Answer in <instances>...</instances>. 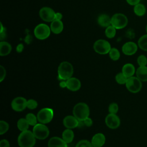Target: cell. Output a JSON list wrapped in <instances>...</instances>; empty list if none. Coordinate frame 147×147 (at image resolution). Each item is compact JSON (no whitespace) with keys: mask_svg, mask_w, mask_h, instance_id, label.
I'll use <instances>...</instances> for the list:
<instances>
[{"mask_svg":"<svg viewBox=\"0 0 147 147\" xmlns=\"http://www.w3.org/2000/svg\"><path fill=\"white\" fill-rule=\"evenodd\" d=\"M109 55L110 59L114 61L118 60L121 56L119 51H118V49L115 48H111L109 53Z\"/></svg>","mask_w":147,"mask_h":147,"instance_id":"cell-27","label":"cell"},{"mask_svg":"<svg viewBox=\"0 0 147 147\" xmlns=\"http://www.w3.org/2000/svg\"><path fill=\"white\" fill-rule=\"evenodd\" d=\"M105 34L109 38H112L116 34V29L111 25L107 26L105 30Z\"/></svg>","mask_w":147,"mask_h":147,"instance_id":"cell-28","label":"cell"},{"mask_svg":"<svg viewBox=\"0 0 147 147\" xmlns=\"http://www.w3.org/2000/svg\"><path fill=\"white\" fill-rule=\"evenodd\" d=\"M133 11L134 14L138 16V17H142L144 16L146 11V9L145 6L141 3H139L135 6H134Z\"/></svg>","mask_w":147,"mask_h":147,"instance_id":"cell-24","label":"cell"},{"mask_svg":"<svg viewBox=\"0 0 147 147\" xmlns=\"http://www.w3.org/2000/svg\"><path fill=\"white\" fill-rule=\"evenodd\" d=\"M24 49V45L22 44H19L16 47V51L18 53H21Z\"/></svg>","mask_w":147,"mask_h":147,"instance_id":"cell-40","label":"cell"},{"mask_svg":"<svg viewBox=\"0 0 147 147\" xmlns=\"http://www.w3.org/2000/svg\"><path fill=\"white\" fill-rule=\"evenodd\" d=\"M66 84L67 89L72 91H77L81 87L80 81L78 79L74 77L67 79L66 80Z\"/></svg>","mask_w":147,"mask_h":147,"instance_id":"cell-15","label":"cell"},{"mask_svg":"<svg viewBox=\"0 0 147 147\" xmlns=\"http://www.w3.org/2000/svg\"><path fill=\"white\" fill-rule=\"evenodd\" d=\"M137 64H138L139 67L146 66V65H147V57L144 55H141L137 57Z\"/></svg>","mask_w":147,"mask_h":147,"instance_id":"cell-32","label":"cell"},{"mask_svg":"<svg viewBox=\"0 0 147 147\" xmlns=\"http://www.w3.org/2000/svg\"><path fill=\"white\" fill-rule=\"evenodd\" d=\"M59 86L61 88H65L67 87V84H66V80H61Z\"/></svg>","mask_w":147,"mask_h":147,"instance_id":"cell-41","label":"cell"},{"mask_svg":"<svg viewBox=\"0 0 147 147\" xmlns=\"http://www.w3.org/2000/svg\"><path fill=\"white\" fill-rule=\"evenodd\" d=\"M12 48L9 42L6 41H1L0 42V55L5 56L8 55L11 51Z\"/></svg>","mask_w":147,"mask_h":147,"instance_id":"cell-21","label":"cell"},{"mask_svg":"<svg viewBox=\"0 0 147 147\" xmlns=\"http://www.w3.org/2000/svg\"><path fill=\"white\" fill-rule=\"evenodd\" d=\"M83 122L84 125L87 127H90L92 125V120L90 117H87Z\"/></svg>","mask_w":147,"mask_h":147,"instance_id":"cell-37","label":"cell"},{"mask_svg":"<svg viewBox=\"0 0 147 147\" xmlns=\"http://www.w3.org/2000/svg\"><path fill=\"white\" fill-rule=\"evenodd\" d=\"M80 122L74 115H67L63 119V123L67 129H72L79 126Z\"/></svg>","mask_w":147,"mask_h":147,"instance_id":"cell-14","label":"cell"},{"mask_svg":"<svg viewBox=\"0 0 147 147\" xmlns=\"http://www.w3.org/2000/svg\"><path fill=\"white\" fill-rule=\"evenodd\" d=\"M105 123L109 128L115 129L120 126L121 120L116 114L109 113L106 117Z\"/></svg>","mask_w":147,"mask_h":147,"instance_id":"cell-12","label":"cell"},{"mask_svg":"<svg viewBox=\"0 0 147 147\" xmlns=\"http://www.w3.org/2000/svg\"><path fill=\"white\" fill-rule=\"evenodd\" d=\"M118 105L117 103L113 102L110 103L109 106L108 110L109 113L111 114H117L118 111Z\"/></svg>","mask_w":147,"mask_h":147,"instance_id":"cell-34","label":"cell"},{"mask_svg":"<svg viewBox=\"0 0 147 147\" xmlns=\"http://www.w3.org/2000/svg\"><path fill=\"white\" fill-rule=\"evenodd\" d=\"M0 147H10V143L8 140L3 139L0 141Z\"/></svg>","mask_w":147,"mask_h":147,"instance_id":"cell-38","label":"cell"},{"mask_svg":"<svg viewBox=\"0 0 147 147\" xmlns=\"http://www.w3.org/2000/svg\"><path fill=\"white\" fill-rule=\"evenodd\" d=\"M73 115L79 121H83L89 117L90 109L88 106L84 102H79L75 105L73 108Z\"/></svg>","mask_w":147,"mask_h":147,"instance_id":"cell-3","label":"cell"},{"mask_svg":"<svg viewBox=\"0 0 147 147\" xmlns=\"http://www.w3.org/2000/svg\"><path fill=\"white\" fill-rule=\"evenodd\" d=\"M36 139L33 132L27 130L21 132L17 142L20 147H33L36 144Z\"/></svg>","mask_w":147,"mask_h":147,"instance_id":"cell-1","label":"cell"},{"mask_svg":"<svg viewBox=\"0 0 147 147\" xmlns=\"http://www.w3.org/2000/svg\"><path fill=\"white\" fill-rule=\"evenodd\" d=\"M115 79L117 83L119 84H125L127 81V78L121 72L118 73L115 75Z\"/></svg>","mask_w":147,"mask_h":147,"instance_id":"cell-30","label":"cell"},{"mask_svg":"<svg viewBox=\"0 0 147 147\" xmlns=\"http://www.w3.org/2000/svg\"><path fill=\"white\" fill-rule=\"evenodd\" d=\"M127 90L131 93H138L142 87V82L137 76H131L127 78L125 84Z\"/></svg>","mask_w":147,"mask_h":147,"instance_id":"cell-5","label":"cell"},{"mask_svg":"<svg viewBox=\"0 0 147 147\" xmlns=\"http://www.w3.org/2000/svg\"><path fill=\"white\" fill-rule=\"evenodd\" d=\"M98 24L102 27H107L111 25V18L106 14H100L98 18Z\"/></svg>","mask_w":147,"mask_h":147,"instance_id":"cell-22","label":"cell"},{"mask_svg":"<svg viewBox=\"0 0 147 147\" xmlns=\"http://www.w3.org/2000/svg\"><path fill=\"white\" fill-rule=\"evenodd\" d=\"M75 147H93L91 142L86 140L79 141L76 145Z\"/></svg>","mask_w":147,"mask_h":147,"instance_id":"cell-33","label":"cell"},{"mask_svg":"<svg viewBox=\"0 0 147 147\" xmlns=\"http://www.w3.org/2000/svg\"><path fill=\"white\" fill-rule=\"evenodd\" d=\"M136 76L142 82H147V66L139 67L136 71Z\"/></svg>","mask_w":147,"mask_h":147,"instance_id":"cell-20","label":"cell"},{"mask_svg":"<svg viewBox=\"0 0 147 147\" xmlns=\"http://www.w3.org/2000/svg\"><path fill=\"white\" fill-rule=\"evenodd\" d=\"M48 147H68L67 144L59 137H53L48 142Z\"/></svg>","mask_w":147,"mask_h":147,"instance_id":"cell-17","label":"cell"},{"mask_svg":"<svg viewBox=\"0 0 147 147\" xmlns=\"http://www.w3.org/2000/svg\"><path fill=\"white\" fill-rule=\"evenodd\" d=\"M29 124L28 123L26 118H20L18 120L17 123V126L19 130L21 131H25L28 130Z\"/></svg>","mask_w":147,"mask_h":147,"instance_id":"cell-25","label":"cell"},{"mask_svg":"<svg viewBox=\"0 0 147 147\" xmlns=\"http://www.w3.org/2000/svg\"><path fill=\"white\" fill-rule=\"evenodd\" d=\"M25 118L27 120L28 123L30 126H34L37 124V117L33 113H28L26 115Z\"/></svg>","mask_w":147,"mask_h":147,"instance_id":"cell-29","label":"cell"},{"mask_svg":"<svg viewBox=\"0 0 147 147\" xmlns=\"http://www.w3.org/2000/svg\"><path fill=\"white\" fill-rule=\"evenodd\" d=\"M38 106L37 102L33 99H30L27 100V108L30 110H34Z\"/></svg>","mask_w":147,"mask_h":147,"instance_id":"cell-35","label":"cell"},{"mask_svg":"<svg viewBox=\"0 0 147 147\" xmlns=\"http://www.w3.org/2000/svg\"><path fill=\"white\" fill-rule=\"evenodd\" d=\"M6 74V72L5 68L2 65H0V82H2L5 78Z\"/></svg>","mask_w":147,"mask_h":147,"instance_id":"cell-36","label":"cell"},{"mask_svg":"<svg viewBox=\"0 0 147 147\" xmlns=\"http://www.w3.org/2000/svg\"><path fill=\"white\" fill-rule=\"evenodd\" d=\"M11 107L15 111H22L27 107V100L22 96L16 97L12 100Z\"/></svg>","mask_w":147,"mask_h":147,"instance_id":"cell-10","label":"cell"},{"mask_svg":"<svg viewBox=\"0 0 147 147\" xmlns=\"http://www.w3.org/2000/svg\"><path fill=\"white\" fill-rule=\"evenodd\" d=\"M93 48L95 52L100 55L107 54L111 49L110 42L103 39L96 40L94 44Z\"/></svg>","mask_w":147,"mask_h":147,"instance_id":"cell-8","label":"cell"},{"mask_svg":"<svg viewBox=\"0 0 147 147\" xmlns=\"http://www.w3.org/2000/svg\"><path fill=\"white\" fill-rule=\"evenodd\" d=\"M106 142V137L102 133H98L92 137L91 142L93 147H102Z\"/></svg>","mask_w":147,"mask_h":147,"instance_id":"cell-16","label":"cell"},{"mask_svg":"<svg viewBox=\"0 0 147 147\" xmlns=\"http://www.w3.org/2000/svg\"><path fill=\"white\" fill-rule=\"evenodd\" d=\"M36 139L43 140L46 139L49 134V130L48 127L43 123H37L33 126V131Z\"/></svg>","mask_w":147,"mask_h":147,"instance_id":"cell-7","label":"cell"},{"mask_svg":"<svg viewBox=\"0 0 147 147\" xmlns=\"http://www.w3.org/2000/svg\"><path fill=\"white\" fill-rule=\"evenodd\" d=\"M74 138V133L70 129H67L62 133V138L67 143L69 144L72 142Z\"/></svg>","mask_w":147,"mask_h":147,"instance_id":"cell-23","label":"cell"},{"mask_svg":"<svg viewBox=\"0 0 147 147\" xmlns=\"http://www.w3.org/2000/svg\"><path fill=\"white\" fill-rule=\"evenodd\" d=\"M138 45L133 41L125 42L122 47V51L123 54L127 56L134 55L138 50Z\"/></svg>","mask_w":147,"mask_h":147,"instance_id":"cell-13","label":"cell"},{"mask_svg":"<svg viewBox=\"0 0 147 147\" xmlns=\"http://www.w3.org/2000/svg\"><path fill=\"white\" fill-rule=\"evenodd\" d=\"M56 13L49 7H43L39 11L40 18L45 22H52L55 20Z\"/></svg>","mask_w":147,"mask_h":147,"instance_id":"cell-11","label":"cell"},{"mask_svg":"<svg viewBox=\"0 0 147 147\" xmlns=\"http://www.w3.org/2000/svg\"><path fill=\"white\" fill-rule=\"evenodd\" d=\"M137 45L141 50L147 52V33L139 38Z\"/></svg>","mask_w":147,"mask_h":147,"instance_id":"cell-26","label":"cell"},{"mask_svg":"<svg viewBox=\"0 0 147 147\" xmlns=\"http://www.w3.org/2000/svg\"><path fill=\"white\" fill-rule=\"evenodd\" d=\"M9 129V123L5 121L1 120L0 121V134L2 135L6 133Z\"/></svg>","mask_w":147,"mask_h":147,"instance_id":"cell-31","label":"cell"},{"mask_svg":"<svg viewBox=\"0 0 147 147\" xmlns=\"http://www.w3.org/2000/svg\"><path fill=\"white\" fill-rule=\"evenodd\" d=\"M63 17L62 14L60 13H56L55 14V20H61Z\"/></svg>","mask_w":147,"mask_h":147,"instance_id":"cell-42","label":"cell"},{"mask_svg":"<svg viewBox=\"0 0 147 147\" xmlns=\"http://www.w3.org/2000/svg\"><path fill=\"white\" fill-rule=\"evenodd\" d=\"M128 23L127 17L122 13H115L111 18V25L116 29L125 28Z\"/></svg>","mask_w":147,"mask_h":147,"instance_id":"cell-4","label":"cell"},{"mask_svg":"<svg viewBox=\"0 0 147 147\" xmlns=\"http://www.w3.org/2000/svg\"><path fill=\"white\" fill-rule=\"evenodd\" d=\"M58 78L60 80H67L72 77L74 68L72 65L68 61L61 62L57 69Z\"/></svg>","mask_w":147,"mask_h":147,"instance_id":"cell-2","label":"cell"},{"mask_svg":"<svg viewBox=\"0 0 147 147\" xmlns=\"http://www.w3.org/2000/svg\"><path fill=\"white\" fill-rule=\"evenodd\" d=\"M122 72L127 78L133 76V75L136 73L135 67L131 63H126L122 67Z\"/></svg>","mask_w":147,"mask_h":147,"instance_id":"cell-19","label":"cell"},{"mask_svg":"<svg viewBox=\"0 0 147 147\" xmlns=\"http://www.w3.org/2000/svg\"><path fill=\"white\" fill-rule=\"evenodd\" d=\"M51 28L45 24L37 25L34 29V34L38 40H45L51 34Z\"/></svg>","mask_w":147,"mask_h":147,"instance_id":"cell-9","label":"cell"},{"mask_svg":"<svg viewBox=\"0 0 147 147\" xmlns=\"http://www.w3.org/2000/svg\"><path fill=\"white\" fill-rule=\"evenodd\" d=\"M127 3L131 6H135L136 5L140 3L141 0H126Z\"/></svg>","mask_w":147,"mask_h":147,"instance_id":"cell-39","label":"cell"},{"mask_svg":"<svg viewBox=\"0 0 147 147\" xmlns=\"http://www.w3.org/2000/svg\"><path fill=\"white\" fill-rule=\"evenodd\" d=\"M145 30H146V33H147V24H146V28H145Z\"/></svg>","mask_w":147,"mask_h":147,"instance_id":"cell-43","label":"cell"},{"mask_svg":"<svg viewBox=\"0 0 147 147\" xmlns=\"http://www.w3.org/2000/svg\"><path fill=\"white\" fill-rule=\"evenodd\" d=\"M53 111L49 107H45L38 111L37 114L38 121L43 124L49 123L53 119Z\"/></svg>","mask_w":147,"mask_h":147,"instance_id":"cell-6","label":"cell"},{"mask_svg":"<svg viewBox=\"0 0 147 147\" xmlns=\"http://www.w3.org/2000/svg\"><path fill=\"white\" fill-rule=\"evenodd\" d=\"M63 23L61 20H55L51 24V30L54 34H59L63 30Z\"/></svg>","mask_w":147,"mask_h":147,"instance_id":"cell-18","label":"cell"}]
</instances>
